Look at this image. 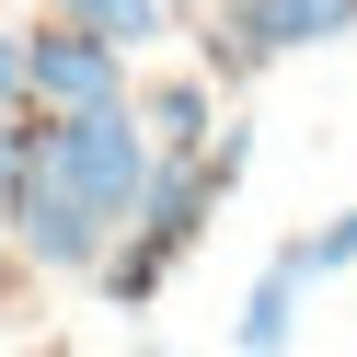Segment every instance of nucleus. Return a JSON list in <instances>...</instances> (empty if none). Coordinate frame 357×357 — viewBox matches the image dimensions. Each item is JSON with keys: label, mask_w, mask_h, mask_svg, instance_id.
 <instances>
[{"label": "nucleus", "mask_w": 357, "mask_h": 357, "mask_svg": "<svg viewBox=\"0 0 357 357\" xmlns=\"http://www.w3.org/2000/svg\"><path fill=\"white\" fill-rule=\"evenodd\" d=\"M35 162H47L81 208H104L127 231L139 196H150V173H162V150H150L139 104H93V116H35Z\"/></svg>", "instance_id": "f257e3e1"}, {"label": "nucleus", "mask_w": 357, "mask_h": 357, "mask_svg": "<svg viewBox=\"0 0 357 357\" xmlns=\"http://www.w3.org/2000/svg\"><path fill=\"white\" fill-rule=\"evenodd\" d=\"M24 70H35V116H93V104H127V47L81 24H24Z\"/></svg>", "instance_id": "f03ea898"}, {"label": "nucleus", "mask_w": 357, "mask_h": 357, "mask_svg": "<svg viewBox=\"0 0 357 357\" xmlns=\"http://www.w3.org/2000/svg\"><path fill=\"white\" fill-rule=\"evenodd\" d=\"M0 231L24 242V254L47 265V277H93V265L116 254V219H104V208H81V196L58 185L47 162L24 173V196H12V219H0Z\"/></svg>", "instance_id": "7ed1b4c3"}, {"label": "nucleus", "mask_w": 357, "mask_h": 357, "mask_svg": "<svg viewBox=\"0 0 357 357\" xmlns=\"http://www.w3.org/2000/svg\"><path fill=\"white\" fill-rule=\"evenodd\" d=\"M300 265H288V242L265 254V277H254V300H242V323H231V346L242 357H288V334H300Z\"/></svg>", "instance_id": "20e7f679"}, {"label": "nucleus", "mask_w": 357, "mask_h": 357, "mask_svg": "<svg viewBox=\"0 0 357 357\" xmlns=\"http://www.w3.org/2000/svg\"><path fill=\"white\" fill-rule=\"evenodd\" d=\"M139 127H150L162 162H196V150L219 139V127H208V81H150V93H139Z\"/></svg>", "instance_id": "39448f33"}, {"label": "nucleus", "mask_w": 357, "mask_h": 357, "mask_svg": "<svg viewBox=\"0 0 357 357\" xmlns=\"http://www.w3.org/2000/svg\"><path fill=\"white\" fill-rule=\"evenodd\" d=\"M47 12H58V24H81V35H104V47H127V58L173 35V0H47Z\"/></svg>", "instance_id": "423d86ee"}, {"label": "nucleus", "mask_w": 357, "mask_h": 357, "mask_svg": "<svg viewBox=\"0 0 357 357\" xmlns=\"http://www.w3.org/2000/svg\"><path fill=\"white\" fill-rule=\"evenodd\" d=\"M288 265H300V277H346V265H357V208H334L323 231H300V242H288Z\"/></svg>", "instance_id": "0eeeda50"}, {"label": "nucleus", "mask_w": 357, "mask_h": 357, "mask_svg": "<svg viewBox=\"0 0 357 357\" xmlns=\"http://www.w3.org/2000/svg\"><path fill=\"white\" fill-rule=\"evenodd\" d=\"M24 173H35V116H0V219H12Z\"/></svg>", "instance_id": "6e6552de"}, {"label": "nucleus", "mask_w": 357, "mask_h": 357, "mask_svg": "<svg viewBox=\"0 0 357 357\" xmlns=\"http://www.w3.org/2000/svg\"><path fill=\"white\" fill-rule=\"evenodd\" d=\"M0 116H35V70H24V35L0 24Z\"/></svg>", "instance_id": "1a4fd4ad"}, {"label": "nucleus", "mask_w": 357, "mask_h": 357, "mask_svg": "<svg viewBox=\"0 0 357 357\" xmlns=\"http://www.w3.org/2000/svg\"><path fill=\"white\" fill-rule=\"evenodd\" d=\"M139 357H173V346H139Z\"/></svg>", "instance_id": "9d476101"}, {"label": "nucleus", "mask_w": 357, "mask_h": 357, "mask_svg": "<svg viewBox=\"0 0 357 357\" xmlns=\"http://www.w3.org/2000/svg\"><path fill=\"white\" fill-rule=\"evenodd\" d=\"M173 12H185V0H173Z\"/></svg>", "instance_id": "9b49d317"}, {"label": "nucleus", "mask_w": 357, "mask_h": 357, "mask_svg": "<svg viewBox=\"0 0 357 357\" xmlns=\"http://www.w3.org/2000/svg\"><path fill=\"white\" fill-rule=\"evenodd\" d=\"M0 242H12V231H0Z\"/></svg>", "instance_id": "f8f14e48"}]
</instances>
